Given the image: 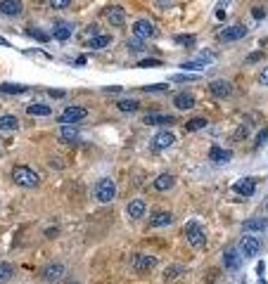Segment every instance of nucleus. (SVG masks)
Returning a JSON list of instances; mask_svg holds the SVG:
<instances>
[{
	"label": "nucleus",
	"mask_w": 268,
	"mask_h": 284,
	"mask_svg": "<svg viewBox=\"0 0 268 284\" xmlns=\"http://www.w3.org/2000/svg\"><path fill=\"white\" fill-rule=\"evenodd\" d=\"M52 38L60 40V43H64V40L71 38V26L67 22H57L55 26H52Z\"/></svg>",
	"instance_id": "nucleus-24"
},
{
	"label": "nucleus",
	"mask_w": 268,
	"mask_h": 284,
	"mask_svg": "<svg viewBox=\"0 0 268 284\" xmlns=\"http://www.w3.org/2000/svg\"><path fill=\"white\" fill-rule=\"evenodd\" d=\"M176 185V178L171 173H162V176L154 178V183H152V190H157V192H169V190H174Z\"/></svg>",
	"instance_id": "nucleus-17"
},
{
	"label": "nucleus",
	"mask_w": 268,
	"mask_h": 284,
	"mask_svg": "<svg viewBox=\"0 0 268 284\" xmlns=\"http://www.w3.org/2000/svg\"><path fill=\"white\" fill-rule=\"evenodd\" d=\"M223 265H226L230 272H237V270H240V249H235V246L226 249V251H223Z\"/></svg>",
	"instance_id": "nucleus-15"
},
{
	"label": "nucleus",
	"mask_w": 268,
	"mask_h": 284,
	"mask_svg": "<svg viewBox=\"0 0 268 284\" xmlns=\"http://www.w3.org/2000/svg\"><path fill=\"white\" fill-rule=\"evenodd\" d=\"M209 159H211V161H219V163L230 161V159H233V152H228V149H223V147H219V145H211L209 147Z\"/></svg>",
	"instance_id": "nucleus-23"
},
{
	"label": "nucleus",
	"mask_w": 268,
	"mask_h": 284,
	"mask_svg": "<svg viewBox=\"0 0 268 284\" xmlns=\"http://www.w3.org/2000/svg\"><path fill=\"white\" fill-rule=\"evenodd\" d=\"M176 0H159V8H169V5H174Z\"/></svg>",
	"instance_id": "nucleus-48"
},
{
	"label": "nucleus",
	"mask_w": 268,
	"mask_h": 284,
	"mask_svg": "<svg viewBox=\"0 0 268 284\" xmlns=\"http://www.w3.org/2000/svg\"><path fill=\"white\" fill-rule=\"evenodd\" d=\"M62 275H64V265L62 263H47L45 268L40 270V277L45 279V282H60L62 279Z\"/></svg>",
	"instance_id": "nucleus-13"
},
{
	"label": "nucleus",
	"mask_w": 268,
	"mask_h": 284,
	"mask_svg": "<svg viewBox=\"0 0 268 284\" xmlns=\"http://www.w3.org/2000/svg\"><path fill=\"white\" fill-rule=\"evenodd\" d=\"M252 17L256 19V22H261V19L266 17V10H263V8H254V10H252Z\"/></svg>",
	"instance_id": "nucleus-42"
},
{
	"label": "nucleus",
	"mask_w": 268,
	"mask_h": 284,
	"mask_svg": "<svg viewBox=\"0 0 268 284\" xmlns=\"http://www.w3.org/2000/svg\"><path fill=\"white\" fill-rule=\"evenodd\" d=\"M131 29H133V36H138V38H154L157 36V26L150 19H135Z\"/></svg>",
	"instance_id": "nucleus-9"
},
{
	"label": "nucleus",
	"mask_w": 268,
	"mask_h": 284,
	"mask_svg": "<svg viewBox=\"0 0 268 284\" xmlns=\"http://www.w3.org/2000/svg\"><path fill=\"white\" fill-rule=\"evenodd\" d=\"M26 33H29L33 40H38V43H50V40H52V36H47L45 31L33 29V26H29V29H26Z\"/></svg>",
	"instance_id": "nucleus-33"
},
{
	"label": "nucleus",
	"mask_w": 268,
	"mask_h": 284,
	"mask_svg": "<svg viewBox=\"0 0 268 284\" xmlns=\"http://www.w3.org/2000/svg\"><path fill=\"white\" fill-rule=\"evenodd\" d=\"M174 43L176 45H183V47H192L197 43V36L195 33H178V36H174Z\"/></svg>",
	"instance_id": "nucleus-28"
},
{
	"label": "nucleus",
	"mask_w": 268,
	"mask_h": 284,
	"mask_svg": "<svg viewBox=\"0 0 268 284\" xmlns=\"http://www.w3.org/2000/svg\"><path fill=\"white\" fill-rule=\"evenodd\" d=\"M245 36H247L245 24H230V26H226V29L219 33V40H221V43H235V40L245 38Z\"/></svg>",
	"instance_id": "nucleus-6"
},
{
	"label": "nucleus",
	"mask_w": 268,
	"mask_h": 284,
	"mask_svg": "<svg viewBox=\"0 0 268 284\" xmlns=\"http://www.w3.org/2000/svg\"><path fill=\"white\" fill-rule=\"evenodd\" d=\"M209 95L226 100V97H230V95H233V83L221 81V78H219V81H211V83H209Z\"/></svg>",
	"instance_id": "nucleus-14"
},
{
	"label": "nucleus",
	"mask_w": 268,
	"mask_h": 284,
	"mask_svg": "<svg viewBox=\"0 0 268 284\" xmlns=\"http://www.w3.org/2000/svg\"><path fill=\"white\" fill-rule=\"evenodd\" d=\"M174 107L181 109V111L192 109V107H195V95H190V92H181V95H176V97H174Z\"/></svg>",
	"instance_id": "nucleus-21"
},
{
	"label": "nucleus",
	"mask_w": 268,
	"mask_h": 284,
	"mask_svg": "<svg viewBox=\"0 0 268 284\" xmlns=\"http://www.w3.org/2000/svg\"><path fill=\"white\" fill-rule=\"evenodd\" d=\"M50 97H55V100H62V97H67V92H64V90H50Z\"/></svg>",
	"instance_id": "nucleus-46"
},
{
	"label": "nucleus",
	"mask_w": 268,
	"mask_h": 284,
	"mask_svg": "<svg viewBox=\"0 0 268 284\" xmlns=\"http://www.w3.org/2000/svg\"><path fill=\"white\" fill-rule=\"evenodd\" d=\"M266 140H268V128H263V131L259 133V138H256V142H254V147H261L263 142H266Z\"/></svg>",
	"instance_id": "nucleus-41"
},
{
	"label": "nucleus",
	"mask_w": 268,
	"mask_h": 284,
	"mask_svg": "<svg viewBox=\"0 0 268 284\" xmlns=\"http://www.w3.org/2000/svg\"><path fill=\"white\" fill-rule=\"evenodd\" d=\"M223 5H230V0H221V8Z\"/></svg>",
	"instance_id": "nucleus-51"
},
{
	"label": "nucleus",
	"mask_w": 268,
	"mask_h": 284,
	"mask_svg": "<svg viewBox=\"0 0 268 284\" xmlns=\"http://www.w3.org/2000/svg\"><path fill=\"white\" fill-rule=\"evenodd\" d=\"M19 128V119L15 114H3L0 116V131L3 133H12Z\"/></svg>",
	"instance_id": "nucleus-25"
},
{
	"label": "nucleus",
	"mask_w": 268,
	"mask_h": 284,
	"mask_svg": "<svg viewBox=\"0 0 268 284\" xmlns=\"http://www.w3.org/2000/svg\"><path fill=\"white\" fill-rule=\"evenodd\" d=\"M142 123L145 126H171L176 123L174 114H145L142 116Z\"/></svg>",
	"instance_id": "nucleus-16"
},
{
	"label": "nucleus",
	"mask_w": 268,
	"mask_h": 284,
	"mask_svg": "<svg viewBox=\"0 0 268 284\" xmlns=\"http://www.w3.org/2000/svg\"><path fill=\"white\" fill-rule=\"evenodd\" d=\"M206 119H190L188 123H185V131L188 133H197V131H202V128H206Z\"/></svg>",
	"instance_id": "nucleus-34"
},
{
	"label": "nucleus",
	"mask_w": 268,
	"mask_h": 284,
	"mask_svg": "<svg viewBox=\"0 0 268 284\" xmlns=\"http://www.w3.org/2000/svg\"><path fill=\"white\" fill-rule=\"evenodd\" d=\"M93 197H95V201H100V204H110V201H114L117 199V183H114L112 178L97 180Z\"/></svg>",
	"instance_id": "nucleus-2"
},
{
	"label": "nucleus",
	"mask_w": 268,
	"mask_h": 284,
	"mask_svg": "<svg viewBox=\"0 0 268 284\" xmlns=\"http://www.w3.org/2000/svg\"><path fill=\"white\" fill-rule=\"evenodd\" d=\"M183 275V265H169V268L164 270V282H174V279H178V277Z\"/></svg>",
	"instance_id": "nucleus-32"
},
{
	"label": "nucleus",
	"mask_w": 268,
	"mask_h": 284,
	"mask_svg": "<svg viewBox=\"0 0 268 284\" xmlns=\"http://www.w3.org/2000/svg\"><path fill=\"white\" fill-rule=\"evenodd\" d=\"M216 17H219V19H226V12H223V8L216 10Z\"/></svg>",
	"instance_id": "nucleus-49"
},
{
	"label": "nucleus",
	"mask_w": 268,
	"mask_h": 284,
	"mask_svg": "<svg viewBox=\"0 0 268 284\" xmlns=\"http://www.w3.org/2000/svg\"><path fill=\"white\" fill-rule=\"evenodd\" d=\"M12 277H15V268H12L8 261H0V284L10 282Z\"/></svg>",
	"instance_id": "nucleus-31"
},
{
	"label": "nucleus",
	"mask_w": 268,
	"mask_h": 284,
	"mask_svg": "<svg viewBox=\"0 0 268 284\" xmlns=\"http://www.w3.org/2000/svg\"><path fill=\"white\" fill-rule=\"evenodd\" d=\"M230 190H233L237 197H252V194L256 192V178H240L237 183H233Z\"/></svg>",
	"instance_id": "nucleus-11"
},
{
	"label": "nucleus",
	"mask_w": 268,
	"mask_h": 284,
	"mask_svg": "<svg viewBox=\"0 0 268 284\" xmlns=\"http://www.w3.org/2000/svg\"><path fill=\"white\" fill-rule=\"evenodd\" d=\"M117 107H119V111H124V114H133V111L140 109V102L138 100H119Z\"/></svg>",
	"instance_id": "nucleus-30"
},
{
	"label": "nucleus",
	"mask_w": 268,
	"mask_h": 284,
	"mask_svg": "<svg viewBox=\"0 0 268 284\" xmlns=\"http://www.w3.org/2000/svg\"><path fill=\"white\" fill-rule=\"evenodd\" d=\"M157 265H159V261L154 256H142V254L131 256V268H133L135 272H150V270H154Z\"/></svg>",
	"instance_id": "nucleus-7"
},
{
	"label": "nucleus",
	"mask_w": 268,
	"mask_h": 284,
	"mask_svg": "<svg viewBox=\"0 0 268 284\" xmlns=\"http://www.w3.org/2000/svg\"><path fill=\"white\" fill-rule=\"evenodd\" d=\"M71 5V0H50V8H55V10H64V8H69Z\"/></svg>",
	"instance_id": "nucleus-40"
},
{
	"label": "nucleus",
	"mask_w": 268,
	"mask_h": 284,
	"mask_svg": "<svg viewBox=\"0 0 268 284\" xmlns=\"http://www.w3.org/2000/svg\"><path fill=\"white\" fill-rule=\"evenodd\" d=\"M171 223H174V213H169L164 208H154L147 220V228H169Z\"/></svg>",
	"instance_id": "nucleus-12"
},
{
	"label": "nucleus",
	"mask_w": 268,
	"mask_h": 284,
	"mask_svg": "<svg viewBox=\"0 0 268 284\" xmlns=\"http://www.w3.org/2000/svg\"><path fill=\"white\" fill-rule=\"evenodd\" d=\"M183 235H185V242H188L190 246H195V249H204V246H206L204 232H202L199 223H195V220L185 223V228H183Z\"/></svg>",
	"instance_id": "nucleus-4"
},
{
	"label": "nucleus",
	"mask_w": 268,
	"mask_h": 284,
	"mask_svg": "<svg viewBox=\"0 0 268 284\" xmlns=\"http://www.w3.org/2000/svg\"><path fill=\"white\" fill-rule=\"evenodd\" d=\"M138 67H140V69H150V67H162V62L159 60H140Z\"/></svg>",
	"instance_id": "nucleus-39"
},
{
	"label": "nucleus",
	"mask_w": 268,
	"mask_h": 284,
	"mask_svg": "<svg viewBox=\"0 0 268 284\" xmlns=\"http://www.w3.org/2000/svg\"><path fill=\"white\" fill-rule=\"evenodd\" d=\"M102 19L110 24V26L121 29V26L126 24V10L121 8V5H107V8L102 10Z\"/></svg>",
	"instance_id": "nucleus-5"
},
{
	"label": "nucleus",
	"mask_w": 268,
	"mask_h": 284,
	"mask_svg": "<svg viewBox=\"0 0 268 284\" xmlns=\"http://www.w3.org/2000/svg\"><path fill=\"white\" fill-rule=\"evenodd\" d=\"M86 45L90 47V50H102V47L112 45V36L110 33H97V36H93V38L86 40Z\"/></svg>",
	"instance_id": "nucleus-22"
},
{
	"label": "nucleus",
	"mask_w": 268,
	"mask_h": 284,
	"mask_svg": "<svg viewBox=\"0 0 268 284\" xmlns=\"http://www.w3.org/2000/svg\"><path fill=\"white\" fill-rule=\"evenodd\" d=\"M259 83L261 85H268V67H263V69L259 71Z\"/></svg>",
	"instance_id": "nucleus-44"
},
{
	"label": "nucleus",
	"mask_w": 268,
	"mask_h": 284,
	"mask_svg": "<svg viewBox=\"0 0 268 284\" xmlns=\"http://www.w3.org/2000/svg\"><path fill=\"white\" fill-rule=\"evenodd\" d=\"M0 92H3V95H24V92H29V85L3 83V85H0Z\"/></svg>",
	"instance_id": "nucleus-27"
},
{
	"label": "nucleus",
	"mask_w": 268,
	"mask_h": 284,
	"mask_svg": "<svg viewBox=\"0 0 268 284\" xmlns=\"http://www.w3.org/2000/svg\"><path fill=\"white\" fill-rule=\"evenodd\" d=\"M86 116H88V109L86 107L71 104V107H67L64 111H60V114H57V121H60V126H74V123H81Z\"/></svg>",
	"instance_id": "nucleus-3"
},
{
	"label": "nucleus",
	"mask_w": 268,
	"mask_h": 284,
	"mask_svg": "<svg viewBox=\"0 0 268 284\" xmlns=\"http://www.w3.org/2000/svg\"><path fill=\"white\" fill-rule=\"evenodd\" d=\"M268 228V220L266 218H249V220H245V230L247 232H263Z\"/></svg>",
	"instance_id": "nucleus-26"
},
{
	"label": "nucleus",
	"mask_w": 268,
	"mask_h": 284,
	"mask_svg": "<svg viewBox=\"0 0 268 284\" xmlns=\"http://www.w3.org/2000/svg\"><path fill=\"white\" fill-rule=\"evenodd\" d=\"M26 114H29V116H50L52 111H50V107H47V104L36 102V104H29V107H26Z\"/></svg>",
	"instance_id": "nucleus-29"
},
{
	"label": "nucleus",
	"mask_w": 268,
	"mask_h": 284,
	"mask_svg": "<svg viewBox=\"0 0 268 284\" xmlns=\"http://www.w3.org/2000/svg\"><path fill=\"white\" fill-rule=\"evenodd\" d=\"M247 135V128L245 126H242V128H237V135H235V140H242Z\"/></svg>",
	"instance_id": "nucleus-47"
},
{
	"label": "nucleus",
	"mask_w": 268,
	"mask_h": 284,
	"mask_svg": "<svg viewBox=\"0 0 268 284\" xmlns=\"http://www.w3.org/2000/svg\"><path fill=\"white\" fill-rule=\"evenodd\" d=\"M128 50L131 52H142L145 50V38H138V36H133V38H128Z\"/></svg>",
	"instance_id": "nucleus-35"
},
{
	"label": "nucleus",
	"mask_w": 268,
	"mask_h": 284,
	"mask_svg": "<svg viewBox=\"0 0 268 284\" xmlns=\"http://www.w3.org/2000/svg\"><path fill=\"white\" fill-rule=\"evenodd\" d=\"M176 142V135L171 131H159L150 142V149L152 152H164L166 147H171Z\"/></svg>",
	"instance_id": "nucleus-10"
},
{
	"label": "nucleus",
	"mask_w": 268,
	"mask_h": 284,
	"mask_svg": "<svg viewBox=\"0 0 268 284\" xmlns=\"http://www.w3.org/2000/svg\"><path fill=\"white\" fill-rule=\"evenodd\" d=\"M145 211H147V206H145V201L142 199H131L126 204V213L131 220H140L142 215H145Z\"/></svg>",
	"instance_id": "nucleus-18"
},
{
	"label": "nucleus",
	"mask_w": 268,
	"mask_h": 284,
	"mask_svg": "<svg viewBox=\"0 0 268 284\" xmlns=\"http://www.w3.org/2000/svg\"><path fill=\"white\" fill-rule=\"evenodd\" d=\"M22 0H0V12L3 15H8V17H17V15H22Z\"/></svg>",
	"instance_id": "nucleus-20"
},
{
	"label": "nucleus",
	"mask_w": 268,
	"mask_h": 284,
	"mask_svg": "<svg viewBox=\"0 0 268 284\" xmlns=\"http://www.w3.org/2000/svg\"><path fill=\"white\" fill-rule=\"evenodd\" d=\"M12 183L19 185V187H38L40 176L29 166H15L12 168Z\"/></svg>",
	"instance_id": "nucleus-1"
},
{
	"label": "nucleus",
	"mask_w": 268,
	"mask_h": 284,
	"mask_svg": "<svg viewBox=\"0 0 268 284\" xmlns=\"http://www.w3.org/2000/svg\"><path fill=\"white\" fill-rule=\"evenodd\" d=\"M0 45H5V47H8L10 43H8V40H5V38H0Z\"/></svg>",
	"instance_id": "nucleus-50"
},
{
	"label": "nucleus",
	"mask_w": 268,
	"mask_h": 284,
	"mask_svg": "<svg viewBox=\"0 0 268 284\" xmlns=\"http://www.w3.org/2000/svg\"><path fill=\"white\" fill-rule=\"evenodd\" d=\"M204 67H206L204 60H199V62H183V69H188V71H199V69H204Z\"/></svg>",
	"instance_id": "nucleus-36"
},
{
	"label": "nucleus",
	"mask_w": 268,
	"mask_h": 284,
	"mask_svg": "<svg viewBox=\"0 0 268 284\" xmlns=\"http://www.w3.org/2000/svg\"><path fill=\"white\" fill-rule=\"evenodd\" d=\"M199 76H188V74H181V76H176L174 81H178V83H190V81H197Z\"/></svg>",
	"instance_id": "nucleus-43"
},
{
	"label": "nucleus",
	"mask_w": 268,
	"mask_h": 284,
	"mask_svg": "<svg viewBox=\"0 0 268 284\" xmlns=\"http://www.w3.org/2000/svg\"><path fill=\"white\" fill-rule=\"evenodd\" d=\"M237 249H240V254H242V256H247V258H254V256L261 251V242L256 237H252V235H245V237L240 239Z\"/></svg>",
	"instance_id": "nucleus-8"
},
{
	"label": "nucleus",
	"mask_w": 268,
	"mask_h": 284,
	"mask_svg": "<svg viewBox=\"0 0 268 284\" xmlns=\"http://www.w3.org/2000/svg\"><path fill=\"white\" fill-rule=\"evenodd\" d=\"M145 92H164V90H169V85L166 83H157V85H145L142 88Z\"/></svg>",
	"instance_id": "nucleus-38"
},
{
	"label": "nucleus",
	"mask_w": 268,
	"mask_h": 284,
	"mask_svg": "<svg viewBox=\"0 0 268 284\" xmlns=\"http://www.w3.org/2000/svg\"><path fill=\"white\" fill-rule=\"evenodd\" d=\"M261 57H263V52H261V50H256V52H249V54H247V62H252V64H254V62H259Z\"/></svg>",
	"instance_id": "nucleus-45"
},
{
	"label": "nucleus",
	"mask_w": 268,
	"mask_h": 284,
	"mask_svg": "<svg viewBox=\"0 0 268 284\" xmlns=\"http://www.w3.org/2000/svg\"><path fill=\"white\" fill-rule=\"evenodd\" d=\"M57 138H60V142L74 145V142H79L81 133H79V128H74V126H60V133H57Z\"/></svg>",
	"instance_id": "nucleus-19"
},
{
	"label": "nucleus",
	"mask_w": 268,
	"mask_h": 284,
	"mask_svg": "<svg viewBox=\"0 0 268 284\" xmlns=\"http://www.w3.org/2000/svg\"><path fill=\"white\" fill-rule=\"evenodd\" d=\"M100 33V24H90V26H86V31H83V38H93V36H97Z\"/></svg>",
	"instance_id": "nucleus-37"
}]
</instances>
